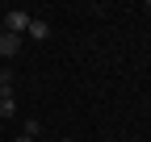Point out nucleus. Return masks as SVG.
<instances>
[{
    "label": "nucleus",
    "instance_id": "f257e3e1",
    "mask_svg": "<svg viewBox=\"0 0 151 142\" xmlns=\"http://www.w3.org/2000/svg\"><path fill=\"white\" fill-rule=\"evenodd\" d=\"M29 21H34L29 13H21V9H13V13H4V33H17V38H25V29H29Z\"/></svg>",
    "mask_w": 151,
    "mask_h": 142
},
{
    "label": "nucleus",
    "instance_id": "f03ea898",
    "mask_svg": "<svg viewBox=\"0 0 151 142\" xmlns=\"http://www.w3.org/2000/svg\"><path fill=\"white\" fill-rule=\"evenodd\" d=\"M21 46H25V38H17V33H4V29H0V59H13Z\"/></svg>",
    "mask_w": 151,
    "mask_h": 142
},
{
    "label": "nucleus",
    "instance_id": "7ed1b4c3",
    "mask_svg": "<svg viewBox=\"0 0 151 142\" xmlns=\"http://www.w3.org/2000/svg\"><path fill=\"white\" fill-rule=\"evenodd\" d=\"M25 33H29V38H38V42H42V38H50V25L42 21V17H34V21H29V29H25Z\"/></svg>",
    "mask_w": 151,
    "mask_h": 142
},
{
    "label": "nucleus",
    "instance_id": "20e7f679",
    "mask_svg": "<svg viewBox=\"0 0 151 142\" xmlns=\"http://www.w3.org/2000/svg\"><path fill=\"white\" fill-rule=\"evenodd\" d=\"M0 117H17V100L13 96H0Z\"/></svg>",
    "mask_w": 151,
    "mask_h": 142
},
{
    "label": "nucleus",
    "instance_id": "39448f33",
    "mask_svg": "<svg viewBox=\"0 0 151 142\" xmlns=\"http://www.w3.org/2000/svg\"><path fill=\"white\" fill-rule=\"evenodd\" d=\"M38 134H42V121H38V117H25V138H38Z\"/></svg>",
    "mask_w": 151,
    "mask_h": 142
},
{
    "label": "nucleus",
    "instance_id": "423d86ee",
    "mask_svg": "<svg viewBox=\"0 0 151 142\" xmlns=\"http://www.w3.org/2000/svg\"><path fill=\"white\" fill-rule=\"evenodd\" d=\"M17 142H34V138H25V134H21V138H17Z\"/></svg>",
    "mask_w": 151,
    "mask_h": 142
},
{
    "label": "nucleus",
    "instance_id": "0eeeda50",
    "mask_svg": "<svg viewBox=\"0 0 151 142\" xmlns=\"http://www.w3.org/2000/svg\"><path fill=\"white\" fill-rule=\"evenodd\" d=\"M59 142H71V138H59Z\"/></svg>",
    "mask_w": 151,
    "mask_h": 142
},
{
    "label": "nucleus",
    "instance_id": "6e6552de",
    "mask_svg": "<svg viewBox=\"0 0 151 142\" xmlns=\"http://www.w3.org/2000/svg\"><path fill=\"white\" fill-rule=\"evenodd\" d=\"M147 13H151V4H147Z\"/></svg>",
    "mask_w": 151,
    "mask_h": 142
}]
</instances>
